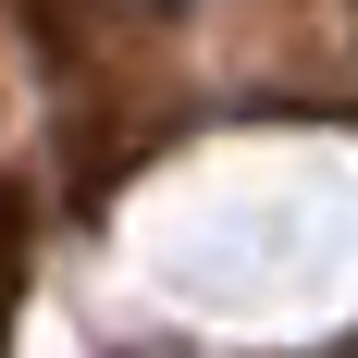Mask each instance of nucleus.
Masks as SVG:
<instances>
[{
	"label": "nucleus",
	"mask_w": 358,
	"mask_h": 358,
	"mask_svg": "<svg viewBox=\"0 0 358 358\" xmlns=\"http://www.w3.org/2000/svg\"><path fill=\"white\" fill-rule=\"evenodd\" d=\"M13 296H25V198L0 185V334H13Z\"/></svg>",
	"instance_id": "nucleus-1"
}]
</instances>
